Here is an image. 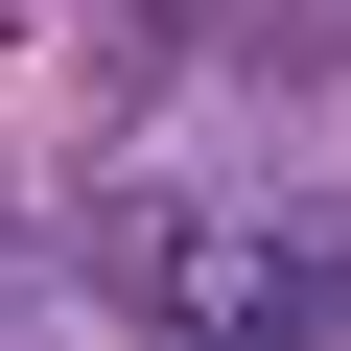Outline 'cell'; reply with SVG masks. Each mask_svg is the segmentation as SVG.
<instances>
[{
    "label": "cell",
    "instance_id": "1",
    "mask_svg": "<svg viewBox=\"0 0 351 351\" xmlns=\"http://www.w3.org/2000/svg\"><path fill=\"white\" fill-rule=\"evenodd\" d=\"M94 281L141 351H351V211H234V188H117Z\"/></svg>",
    "mask_w": 351,
    "mask_h": 351
}]
</instances>
